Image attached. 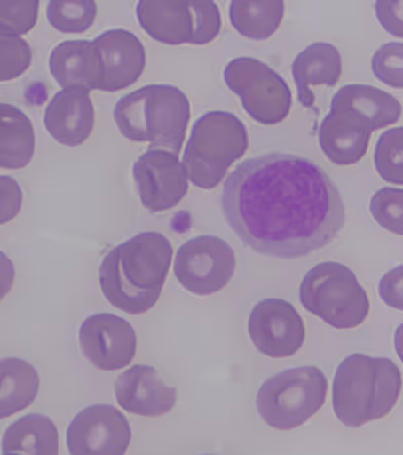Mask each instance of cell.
I'll list each match as a JSON object with an SVG mask.
<instances>
[{"mask_svg": "<svg viewBox=\"0 0 403 455\" xmlns=\"http://www.w3.org/2000/svg\"><path fill=\"white\" fill-rule=\"evenodd\" d=\"M221 204L239 240L280 259L303 258L327 247L346 220L341 193L327 172L292 154L242 162L224 184Z\"/></svg>", "mask_w": 403, "mask_h": 455, "instance_id": "1", "label": "cell"}, {"mask_svg": "<svg viewBox=\"0 0 403 455\" xmlns=\"http://www.w3.org/2000/svg\"><path fill=\"white\" fill-rule=\"evenodd\" d=\"M174 250L162 234L146 231L111 250L99 267L104 297L116 309L145 315L158 303Z\"/></svg>", "mask_w": 403, "mask_h": 455, "instance_id": "2", "label": "cell"}, {"mask_svg": "<svg viewBox=\"0 0 403 455\" xmlns=\"http://www.w3.org/2000/svg\"><path fill=\"white\" fill-rule=\"evenodd\" d=\"M401 387V371L391 360L351 355L336 371L334 412L345 427H361L390 414L397 405Z\"/></svg>", "mask_w": 403, "mask_h": 455, "instance_id": "3", "label": "cell"}, {"mask_svg": "<svg viewBox=\"0 0 403 455\" xmlns=\"http://www.w3.org/2000/svg\"><path fill=\"white\" fill-rule=\"evenodd\" d=\"M114 116L124 138L178 156L188 130L191 107L181 89L151 84L119 100Z\"/></svg>", "mask_w": 403, "mask_h": 455, "instance_id": "4", "label": "cell"}, {"mask_svg": "<svg viewBox=\"0 0 403 455\" xmlns=\"http://www.w3.org/2000/svg\"><path fill=\"white\" fill-rule=\"evenodd\" d=\"M249 147L248 130L241 119L228 111H210L194 124L182 163L194 185L211 190Z\"/></svg>", "mask_w": 403, "mask_h": 455, "instance_id": "5", "label": "cell"}, {"mask_svg": "<svg viewBox=\"0 0 403 455\" xmlns=\"http://www.w3.org/2000/svg\"><path fill=\"white\" fill-rule=\"evenodd\" d=\"M304 308L337 330H352L367 320V291L350 268L337 262L320 263L305 274L300 287Z\"/></svg>", "mask_w": 403, "mask_h": 455, "instance_id": "6", "label": "cell"}, {"mask_svg": "<svg viewBox=\"0 0 403 455\" xmlns=\"http://www.w3.org/2000/svg\"><path fill=\"white\" fill-rule=\"evenodd\" d=\"M328 387L323 371L313 365L281 371L260 387L257 412L271 427L293 430L324 406Z\"/></svg>", "mask_w": 403, "mask_h": 455, "instance_id": "7", "label": "cell"}, {"mask_svg": "<svg viewBox=\"0 0 403 455\" xmlns=\"http://www.w3.org/2000/svg\"><path fill=\"white\" fill-rule=\"evenodd\" d=\"M137 16L144 31L162 44H207L221 32L220 10L214 2L141 0Z\"/></svg>", "mask_w": 403, "mask_h": 455, "instance_id": "8", "label": "cell"}, {"mask_svg": "<svg viewBox=\"0 0 403 455\" xmlns=\"http://www.w3.org/2000/svg\"><path fill=\"white\" fill-rule=\"evenodd\" d=\"M224 81L241 97L244 110L258 124H278L289 115L293 104L289 86L279 73L259 60H233L224 70Z\"/></svg>", "mask_w": 403, "mask_h": 455, "instance_id": "9", "label": "cell"}, {"mask_svg": "<svg viewBox=\"0 0 403 455\" xmlns=\"http://www.w3.org/2000/svg\"><path fill=\"white\" fill-rule=\"evenodd\" d=\"M235 268V252L228 243L218 236L200 235L178 249L174 272L190 293L209 296L229 284Z\"/></svg>", "mask_w": 403, "mask_h": 455, "instance_id": "10", "label": "cell"}, {"mask_svg": "<svg viewBox=\"0 0 403 455\" xmlns=\"http://www.w3.org/2000/svg\"><path fill=\"white\" fill-rule=\"evenodd\" d=\"M249 332L258 352L272 359L295 355L305 339L304 323L295 306L278 298L261 300L253 307Z\"/></svg>", "mask_w": 403, "mask_h": 455, "instance_id": "11", "label": "cell"}, {"mask_svg": "<svg viewBox=\"0 0 403 455\" xmlns=\"http://www.w3.org/2000/svg\"><path fill=\"white\" fill-rule=\"evenodd\" d=\"M133 177L144 207L152 212L170 211L189 191L188 175L178 156L148 148L134 163Z\"/></svg>", "mask_w": 403, "mask_h": 455, "instance_id": "12", "label": "cell"}, {"mask_svg": "<svg viewBox=\"0 0 403 455\" xmlns=\"http://www.w3.org/2000/svg\"><path fill=\"white\" fill-rule=\"evenodd\" d=\"M126 417L114 406H89L74 418L67 429L71 454H124L131 442Z\"/></svg>", "mask_w": 403, "mask_h": 455, "instance_id": "13", "label": "cell"}, {"mask_svg": "<svg viewBox=\"0 0 403 455\" xmlns=\"http://www.w3.org/2000/svg\"><path fill=\"white\" fill-rule=\"evenodd\" d=\"M79 341L87 360L102 371L122 370L137 354L133 327L128 320L111 313L89 316L80 327Z\"/></svg>", "mask_w": 403, "mask_h": 455, "instance_id": "14", "label": "cell"}, {"mask_svg": "<svg viewBox=\"0 0 403 455\" xmlns=\"http://www.w3.org/2000/svg\"><path fill=\"white\" fill-rule=\"evenodd\" d=\"M100 59L99 91L116 92L128 88L143 76L146 53L143 43L126 29H110L93 40Z\"/></svg>", "mask_w": 403, "mask_h": 455, "instance_id": "15", "label": "cell"}, {"mask_svg": "<svg viewBox=\"0 0 403 455\" xmlns=\"http://www.w3.org/2000/svg\"><path fill=\"white\" fill-rule=\"evenodd\" d=\"M115 398L126 412L159 417L173 410L177 390L163 383L155 369L136 364L116 379Z\"/></svg>", "mask_w": 403, "mask_h": 455, "instance_id": "16", "label": "cell"}, {"mask_svg": "<svg viewBox=\"0 0 403 455\" xmlns=\"http://www.w3.org/2000/svg\"><path fill=\"white\" fill-rule=\"evenodd\" d=\"M372 132L367 119L346 108L331 107L320 125V147L336 165H354L367 154Z\"/></svg>", "mask_w": 403, "mask_h": 455, "instance_id": "17", "label": "cell"}, {"mask_svg": "<svg viewBox=\"0 0 403 455\" xmlns=\"http://www.w3.org/2000/svg\"><path fill=\"white\" fill-rule=\"evenodd\" d=\"M46 130L59 144L78 147L91 136L95 110L89 92L73 87L58 92L44 111Z\"/></svg>", "mask_w": 403, "mask_h": 455, "instance_id": "18", "label": "cell"}, {"mask_svg": "<svg viewBox=\"0 0 403 455\" xmlns=\"http://www.w3.org/2000/svg\"><path fill=\"white\" fill-rule=\"evenodd\" d=\"M50 71L63 89L83 88L99 91L101 66L94 41H65L51 51Z\"/></svg>", "mask_w": 403, "mask_h": 455, "instance_id": "19", "label": "cell"}, {"mask_svg": "<svg viewBox=\"0 0 403 455\" xmlns=\"http://www.w3.org/2000/svg\"><path fill=\"white\" fill-rule=\"evenodd\" d=\"M297 99L304 108H312L316 95L312 86L334 87L342 76V57L329 43H313L298 54L292 65Z\"/></svg>", "mask_w": 403, "mask_h": 455, "instance_id": "20", "label": "cell"}, {"mask_svg": "<svg viewBox=\"0 0 403 455\" xmlns=\"http://www.w3.org/2000/svg\"><path fill=\"white\" fill-rule=\"evenodd\" d=\"M331 107L346 108L367 119L373 131L397 124L402 114L401 103L393 95L365 84L343 86L333 96Z\"/></svg>", "mask_w": 403, "mask_h": 455, "instance_id": "21", "label": "cell"}, {"mask_svg": "<svg viewBox=\"0 0 403 455\" xmlns=\"http://www.w3.org/2000/svg\"><path fill=\"white\" fill-rule=\"evenodd\" d=\"M0 167L18 170L31 163L36 148L34 125L26 114L9 103L0 104Z\"/></svg>", "mask_w": 403, "mask_h": 455, "instance_id": "22", "label": "cell"}, {"mask_svg": "<svg viewBox=\"0 0 403 455\" xmlns=\"http://www.w3.org/2000/svg\"><path fill=\"white\" fill-rule=\"evenodd\" d=\"M3 454H59V436L49 417L28 414L7 428L3 436Z\"/></svg>", "mask_w": 403, "mask_h": 455, "instance_id": "23", "label": "cell"}, {"mask_svg": "<svg viewBox=\"0 0 403 455\" xmlns=\"http://www.w3.org/2000/svg\"><path fill=\"white\" fill-rule=\"evenodd\" d=\"M0 417H11L31 406L40 387V377L31 363L18 357L0 361Z\"/></svg>", "mask_w": 403, "mask_h": 455, "instance_id": "24", "label": "cell"}, {"mask_svg": "<svg viewBox=\"0 0 403 455\" xmlns=\"http://www.w3.org/2000/svg\"><path fill=\"white\" fill-rule=\"evenodd\" d=\"M286 5L281 2H231L229 18L236 31L246 38L266 40L278 31Z\"/></svg>", "mask_w": 403, "mask_h": 455, "instance_id": "25", "label": "cell"}, {"mask_svg": "<svg viewBox=\"0 0 403 455\" xmlns=\"http://www.w3.org/2000/svg\"><path fill=\"white\" fill-rule=\"evenodd\" d=\"M97 16L93 0H51L47 7L50 25L65 34H82L91 28Z\"/></svg>", "mask_w": 403, "mask_h": 455, "instance_id": "26", "label": "cell"}, {"mask_svg": "<svg viewBox=\"0 0 403 455\" xmlns=\"http://www.w3.org/2000/svg\"><path fill=\"white\" fill-rule=\"evenodd\" d=\"M375 164L387 183L403 185V126L384 132L377 140Z\"/></svg>", "mask_w": 403, "mask_h": 455, "instance_id": "27", "label": "cell"}, {"mask_svg": "<svg viewBox=\"0 0 403 455\" xmlns=\"http://www.w3.org/2000/svg\"><path fill=\"white\" fill-rule=\"evenodd\" d=\"M370 212L380 227L403 236V189L378 190L370 200Z\"/></svg>", "mask_w": 403, "mask_h": 455, "instance_id": "28", "label": "cell"}, {"mask_svg": "<svg viewBox=\"0 0 403 455\" xmlns=\"http://www.w3.org/2000/svg\"><path fill=\"white\" fill-rule=\"evenodd\" d=\"M32 50L17 36L0 35V81H10L22 76L31 66Z\"/></svg>", "mask_w": 403, "mask_h": 455, "instance_id": "29", "label": "cell"}, {"mask_svg": "<svg viewBox=\"0 0 403 455\" xmlns=\"http://www.w3.org/2000/svg\"><path fill=\"white\" fill-rule=\"evenodd\" d=\"M40 3L0 2V35L21 36L33 29L39 17Z\"/></svg>", "mask_w": 403, "mask_h": 455, "instance_id": "30", "label": "cell"}, {"mask_svg": "<svg viewBox=\"0 0 403 455\" xmlns=\"http://www.w3.org/2000/svg\"><path fill=\"white\" fill-rule=\"evenodd\" d=\"M375 77L392 88H403V43L391 42L380 47L372 57Z\"/></svg>", "mask_w": 403, "mask_h": 455, "instance_id": "31", "label": "cell"}, {"mask_svg": "<svg viewBox=\"0 0 403 455\" xmlns=\"http://www.w3.org/2000/svg\"><path fill=\"white\" fill-rule=\"evenodd\" d=\"M22 204V192L16 180L10 176L0 177V222L12 220L19 214Z\"/></svg>", "mask_w": 403, "mask_h": 455, "instance_id": "32", "label": "cell"}, {"mask_svg": "<svg viewBox=\"0 0 403 455\" xmlns=\"http://www.w3.org/2000/svg\"><path fill=\"white\" fill-rule=\"evenodd\" d=\"M378 293L387 306L403 311V265L383 275L379 282Z\"/></svg>", "mask_w": 403, "mask_h": 455, "instance_id": "33", "label": "cell"}, {"mask_svg": "<svg viewBox=\"0 0 403 455\" xmlns=\"http://www.w3.org/2000/svg\"><path fill=\"white\" fill-rule=\"evenodd\" d=\"M375 9L385 31L403 39V2H376Z\"/></svg>", "mask_w": 403, "mask_h": 455, "instance_id": "34", "label": "cell"}, {"mask_svg": "<svg viewBox=\"0 0 403 455\" xmlns=\"http://www.w3.org/2000/svg\"><path fill=\"white\" fill-rule=\"evenodd\" d=\"M394 346L400 361L403 363V323L395 331Z\"/></svg>", "mask_w": 403, "mask_h": 455, "instance_id": "35", "label": "cell"}]
</instances>
